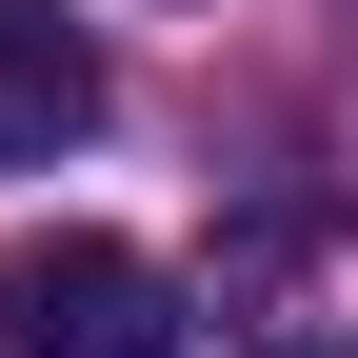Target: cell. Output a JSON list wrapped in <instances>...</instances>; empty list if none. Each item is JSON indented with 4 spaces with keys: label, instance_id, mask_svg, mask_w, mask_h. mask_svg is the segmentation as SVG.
<instances>
[{
    "label": "cell",
    "instance_id": "6da1fadb",
    "mask_svg": "<svg viewBox=\"0 0 358 358\" xmlns=\"http://www.w3.org/2000/svg\"><path fill=\"white\" fill-rule=\"evenodd\" d=\"M0 358H179V279L140 239H20L0 259Z\"/></svg>",
    "mask_w": 358,
    "mask_h": 358
},
{
    "label": "cell",
    "instance_id": "7a4b0ae2",
    "mask_svg": "<svg viewBox=\"0 0 358 358\" xmlns=\"http://www.w3.org/2000/svg\"><path fill=\"white\" fill-rule=\"evenodd\" d=\"M80 140H100V40H80L60 0H0V179L80 159Z\"/></svg>",
    "mask_w": 358,
    "mask_h": 358
},
{
    "label": "cell",
    "instance_id": "3957f363",
    "mask_svg": "<svg viewBox=\"0 0 358 358\" xmlns=\"http://www.w3.org/2000/svg\"><path fill=\"white\" fill-rule=\"evenodd\" d=\"M279 358H358V319H338V338H279Z\"/></svg>",
    "mask_w": 358,
    "mask_h": 358
}]
</instances>
